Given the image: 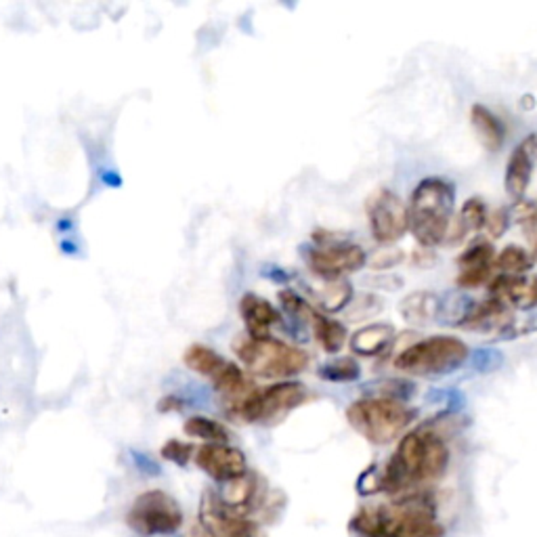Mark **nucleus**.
<instances>
[{"label": "nucleus", "instance_id": "1", "mask_svg": "<svg viewBox=\"0 0 537 537\" xmlns=\"http://www.w3.org/2000/svg\"><path fill=\"white\" fill-rule=\"evenodd\" d=\"M449 449L443 436L431 428H418L403 436L382 474L376 479V489L391 495L409 493L415 487L439 481L447 473Z\"/></svg>", "mask_w": 537, "mask_h": 537}, {"label": "nucleus", "instance_id": "2", "mask_svg": "<svg viewBox=\"0 0 537 537\" xmlns=\"http://www.w3.org/2000/svg\"><path fill=\"white\" fill-rule=\"evenodd\" d=\"M351 529L361 537H443L436 503L426 492H409L386 503L361 508Z\"/></svg>", "mask_w": 537, "mask_h": 537}, {"label": "nucleus", "instance_id": "3", "mask_svg": "<svg viewBox=\"0 0 537 537\" xmlns=\"http://www.w3.org/2000/svg\"><path fill=\"white\" fill-rule=\"evenodd\" d=\"M455 187L443 179H425L409 200V231L420 246L433 248L447 239L454 219Z\"/></svg>", "mask_w": 537, "mask_h": 537}, {"label": "nucleus", "instance_id": "4", "mask_svg": "<svg viewBox=\"0 0 537 537\" xmlns=\"http://www.w3.org/2000/svg\"><path fill=\"white\" fill-rule=\"evenodd\" d=\"M415 412L403 401L388 397H366L347 409V420L355 431L374 445H386L399 439L412 425Z\"/></svg>", "mask_w": 537, "mask_h": 537}, {"label": "nucleus", "instance_id": "5", "mask_svg": "<svg viewBox=\"0 0 537 537\" xmlns=\"http://www.w3.org/2000/svg\"><path fill=\"white\" fill-rule=\"evenodd\" d=\"M233 351L238 353L250 372L263 376V378H292L300 372H305L308 366V355L286 342L268 338H250V336H239L235 340Z\"/></svg>", "mask_w": 537, "mask_h": 537}, {"label": "nucleus", "instance_id": "6", "mask_svg": "<svg viewBox=\"0 0 537 537\" xmlns=\"http://www.w3.org/2000/svg\"><path fill=\"white\" fill-rule=\"evenodd\" d=\"M468 347L454 336H431L403 348L395 367L412 376H443L466 364Z\"/></svg>", "mask_w": 537, "mask_h": 537}, {"label": "nucleus", "instance_id": "7", "mask_svg": "<svg viewBox=\"0 0 537 537\" xmlns=\"http://www.w3.org/2000/svg\"><path fill=\"white\" fill-rule=\"evenodd\" d=\"M307 399V388L300 382H279L267 386L263 391L254 388L244 399L227 405L229 414L241 422H267L278 420L294 407H298Z\"/></svg>", "mask_w": 537, "mask_h": 537}, {"label": "nucleus", "instance_id": "8", "mask_svg": "<svg viewBox=\"0 0 537 537\" xmlns=\"http://www.w3.org/2000/svg\"><path fill=\"white\" fill-rule=\"evenodd\" d=\"M183 361L191 372L212 380L214 388L225 395L227 405L244 399L248 393L254 391L252 382L248 380V376L238 366L223 359L217 351H212V348L204 345H193L187 348Z\"/></svg>", "mask_w": 537, "mask_h": 537}, {"label": "nucleus", "instance_id": "9", "mask_svg": "<svg viewBox=\"0 0 537 537\" xmlns=\"http://www.w3.org/2000/svg\"><path fill=\"white\" fill-rule=\"evenodd\" d=\"M126 522L134 533L143 537L171 535L183 525V513L172 495L151 489L132 502Z\"/></svg>", "mask_w": 537, "mask_h": 537}, {"label": "nucleus", "instance_id": "10", "mask_svg": "<svg viewBox=\"0 0 537 537\" xmlns=\"http://www.w3.org/2000/svg\"><path fill=\"white\" fill-rule=\"evenodd\" d=\"M315 239L319 241V246L307 252V263L321 279L338 281L342 275L359 271L366 265L367 257L361 246L321 238L319 233H315Z\"/></svg>", "mask_w": 537, "mask_h": 537}, {"label": "nucleus", "instance_id": "11", "mask_svg": "<svg viewBox=\"0 0 537 537\" xmlns=\"http://www.w3.org/2000/svg\"><path fill=\"white\" fill-rule=\"evenodd\" d=\"M367 220L378 244H395L409 229V210L397 193L380 190L367 200Z\"/></svg>", "mask_w": 537, "mask_h": 537}, {"label": "nucleus", "instance_id": "12", "mask_svg": "<svg viewBox=\"0 0 537 537\" xmlns=\"http://www.w3.org/2000/svg\"><path fill=\"white\" fill-rule=\"evenodd\" d=\"M200 522L214 537H260L257 522L231 513L214 492H204L200 503Z\"/></svg>", "mask_w": 537, "mask_h": 537}, {"label": "nucleus", "instance_id": "13", "mask_svg": "<svg viewBox=\"0 0 537 537\" xmlns=\"http://www.w3.org/2000/svg\"><path fill=\"white\" fill-rule=\"evenodd\" d=\"M196 464L219 483H231L248 473L246 455L229 443H206L196 452Z\"/></svg>", "mask_w": 537, "mask_h": 537}, {"label": "nucleus", "instance_id": "14", "mask_svg": "<svg viewBox=\"0 0 537 537\" xmlns=\"http://www.w3.org/2000/svg\"><path fill=\"white\" fill-rule=\"evenodd\" d=\"M265 493L263 479L254 473H246L239 479L225 483L223 493H219V498L231 513L248 516L263 506Z\"/></svg>", "mask_w": 537, "mask_h": 537}, {"label": "nucleus", "instance_id": "15", "mask_svg": "<svg viewBox=\"0 0 537 537\" xmlns=\"http://www.w3.org/2000/svg\"><path fill=\"white\" fill-rule=\"evenodd\" d=\"M537 156V137L529 134L521 145L514 147L513 156L508 160L506 168V190L514 200H522L529 183H532L533 162Z\"/></svg>", "mask_w": 537, "mask_h": 537}, {"label": "nucleus", "instance_id": "16", "mask_svg": "<svg viewBox=\"0 0 537 537\" xmlns=\"http://www.w3.org/2000/svg\"><path fill=\"white\" fill-rule=\"evenodd\" d=\"M239 313L244 319L246 330L250 338H268V332L275 324H279V313L271 302L257 297V294H246L239 300Z\"/></svg>", "mask_w": 537, "mask_h": 537}, {"label": "nucleus", "instance_id": "17", "mask_svg": "<svg viewBox=\"0 0 537 537\" xmlns=\"http://www.w3.org/2000/svg\"><path fill=\"white\" fill-rule=\"evenodd\" d=\"M510 319H513V313H510L506 302L492 297L489 300L470 307V311L462 319L460 326L474 332H495L503 330V326L510 324Z\"/></svg>", "mask_w": 537, "mask_h": 537}, {"label": "nucleus", "instance_id": "18", "mask_svg": "<svg viewBox=\"0 0 537 537\" xmlns=\"http://www.w3.org/2000/svg\"><path fill=\"white\" fill-rule=\"evenodd\" d=\"M395 327L391 324H369L351 336V351L361 357H378L391 347Z\"/></svg>", "mask_w": 537, "mask_h": 537}, {"label": "nucleus", "instance_id": "19", "mask_svg": "<svg viewBox=\"0 0 537 537\" xmlns=\"http://www.w3.org/2000/svg\"><path fill=\"white\" fill-rule=\"evenodd\" d=\"M470 124H473V129L483 143V147H487L489 151H498L503 145V139H506L503 124L492 110H487L485 105L481 103L473 105V110H470Z\"/></svg>", "mask_w": 537, "mask_h": 537}, {"label": "nucleus", "instance_id": "20", "mask_svg": "<svg viewBox=\"0 0 537 537\" xmlns=\"http://www.w3.org/2000/svg\"><path fill=\"white\" fill-rule=\"evenodd\" d=\"M305 319L311 324L313 327V334L315 338L321 347H324V351L327 353H338L342 347H345V340H347V327L340 324V321L326 317V315H321L315 311V308H308Z\"/></svg>", "mask_w": 537, "mask_h": 537}, {"label": "nucleus", "instance_id": "21", "mask_svg": "<svg viewBox=\"0 0 537 537\" xmlns=\"http://www.w3.org/2000/svg\"><path fill=\"white\" fill-rule=\"evenodd\" d=\"M399 311L409 324L426 326L431 324V321L436 317V313H439V298H436V294L426 292V290L412 292L403 298V302L399 305Z\"/></svg>", "mask_w": 537, "mask_h": 537}, {"label": "nucleus", "instance_id": "22", "mask_svg": "<svg viewBox=\"0 0 537 537\" xmlns=\"http://www.w3.org/2000/svg\"><path fill=\"white\" fill-rule=\"evenodd\" d=\"M487 217H489L487 208L479 198L466 200V204L462 206L460 210L458 220H455V235H458L455 241H460L464 235L481 231L483 227L487 225Z\"/></svg>", "mask_w": 537, "mask_h": 537}, {"label": "nucleus", "instance_id": "23", "mask_svg": "<svg viewBox=\"0 0 537 537\" xmlns=\"http://www.w3.org/2000/svg\"><path fill=\"white\" fill-rule=\"evenodd\" d=\"M185 434L196 436L206 443H229V431L227 426L220 425L219 420L206 418V415H193V418L185 420L183 425Z\"/></svg>", "mask_w": 537, "mask_h": 537}, {"label": "nucleus", "instance_id": "24", "mask_svg": "<svg viewBox=\"0 0 537 537\" xmlns=\"http://www.w3.org/2000/svg\"><path fill=\"white\" fill-rule=\"evenodd\" d=\"M493 265L506 275H522L533 267V257L521 246H506L495 257Z\"/></svg>", "mask_w": 537, "mask_h": 537}, {"label": "nucleus", "instance_id": "25", "mask_svg": "<svg viewBox=\"0 0 537 537\" xmlns=\"http://www.w3.org/2000/svg\"><path fill=\"white\" fill-rule=\"evenodd\" d=\"M361 376V367L353 357H338L330 364L321 366L319 378L327 382H353Z\"/></svg>", "mask_w": 537, "mask_h": 537}, {"label": "nucleus", "instance_id": "26", "mask_svg": "<svg viewBox=\"0 0 537 537\" xmlns=\"http://www.w3.org/2000/svg\"><path fill=\"white\" fill-rule=\"evenodd\" d=\"M495 260V250L492 244L487 241H479V244L470 246L468 250L458 259L460 271H466V268H492Z\"/></svg>", "mask_w": 537, "mask_h": 537}, {"label": "nucleus", "instance_id": "27", "mask_svg": "<svg viewBox=\"0 0 537 537\" xmlns=\"http://www.w3.org/2000/svg\"><path fill=\"white\" fill-rule=\"evenodd\" d=\"M353 298V288L348 281H334V284L326 286V290L321 292V307L327 308V311H340L345 308Z\"/></svg>", "mask_w": 537, "mask_h": 537}, {"label": "nucleus", "instance_id": "28", "mask_svg": "<svg viewBox=\"0 0 537 537\" xmlns=\"http://www.w3.org/2000/svg\"><path fill=\"white\" fill-rule=\"evenodd\" d=\"M160 454H162L164 460L174 462V464H179V466H185L193 455V445L191 443H185V441H179V439H171V441L164 443L162 452Z\"/></svg>", "mask_w": 537, "mask_h": 537}, {"label": "nucleus", "instance_id": "29", "mask_svg": "<svg viewBox=\"0 0 537 537\" xmlns=\"http://www.w3.org/2000/svg\"><path fill=\"white\" fill-rule=\"evenodd\" d=\"M514 219L525 227L529 233H537V204L529 200H521L514 206Z\"/></svg>", "mask_w": 537, "mask_h": 537}, {"label": "nucleus", "instance_id": "30", "mask_svg": "<svg viewBox=\"0 0 537 537\" xmlns=\"http://www.w3.org/2000/svg\"><path fill=\"white\" fill-rule=\"evenodd\" d=\"M489 275H492V268H466V271H460L458 275V286L479 288L483 284H487Z\"/></svg>", "mask_w": 537, "mask_h": 537}, {"label": "nucleus", "instance_id": "31", "mask_svg": "<svg viewBox=\"0 0 537 537\" xmlns=\"http://www.w3.org/2000/svg\"><path fill=\"white\" fill-rule=\"evenodd\" d=\"M279 300H281V305H284V308L288 313L298 315V317H305L308 308H311L294 290H281L279 292Z\"/></svg>", "mask_w": 537, "mask_h": 537}, {"label": "nucleus", "instance_id": "32", "mask_svg": "<svg viewBox=\"0 0 537 537\" xmlns=\"http://www.w3.org/2000/svg\"><path fill=\"white\" fill-rule=\"evenodd\" d=\"M508 219H510L508 210L498 208V210H493L492 214H489L485 227L489 229V233L493 235V238H500V235H503V231L508 229Z\"/></svg>", "mask_w": 537, "mask_h": 537}, {"label": "nucleus", "instance_id": "33", "mask_svg": "<svg viewBox=\"0 0 537 537\" xmlns=\"http://www.w3.org/2000/svg\"><path fill=\"white\" fill-rule=\"evenodd\" d=\"M181 407H183V405H181V401L174 399V397H166V399H162L158 403L160 412H179Z\"/></svg>", "mask_w": 537, "mask_h": 537}, {"label": "nucleus", "instance_id": "34", "mask_svg": "<svg viewBox=\"0 0 537 537\" xmlns=\"http://www.w3.org/2000/svg\"><path fill=\"white\" fill-rule=\"evenodd\" d=\"M190 537H214V535L210 532H208V529L204 525H201V522H198L196 527H191Z\"/></svg>", "mask_w": 537, "mask_h": 537}, {"label": "nucleus", "instance_id": "35", "mask_svg": "<svg viewBox=\"0 0 537 537\" xmlns=\"http://www.w3.org/2000/svg\"><path fill=\"white\" fill-rule=\"evenodd\" d=\"M532 257H533V263H537V246H535V250H533Z\"/></svg>", "mask_w": 537, "mask_h": 537}]
</instances>
